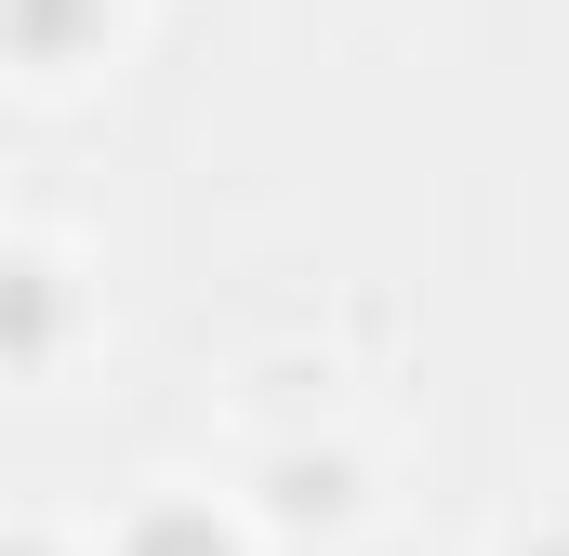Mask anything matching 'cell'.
Here are the masks:
<instances>
[{"mask_svg":"<svg viewBox=\"0 0 569 556\" xmlns=\"http://www.w3.org/2000/svg\"><path fill=\"white\" fill-rule=\"evenodd\" d=\"M0 27H13V53H40V67H67L93 27H107V0H0Z\"/></svg>","mask_w":569,"mask_h":556,"instance_id":"1","label":"cell"},{"mask_svg":"<svg viewBox=\"0 0 569 556\" xmlns=\"http://www.w3.org/2000/svg\"><path fill=\"white\" fill-rule=\"evenodd\" d=\"M133 556H239V544H226L212 517H186V504H172V517H146V530H133Z\"/></svg>","mask_w":569,"mask_h":556,"instance_id":"3","label":"cell"},{"mask_svg":"<svg viewBox=\"0 0 569 556\" xmlns=\"http://www.w3.org/2000/svg\"><path fill=\"white\" fill-rule=\"evenodd\" d=\"M40 345H53V278L0 266V358H40Z\"/></svg>","mask_w":569,"mask_h":556,"instance_id":"2","label":"cell"}]
</instances>
